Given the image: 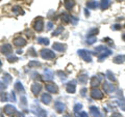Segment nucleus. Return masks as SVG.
I'll list each match as a JSON object with an SVG mask.
<instances>
[{
  "mask_svg": "<svg viewBox=\"0 0 125 117\" xmlns=\"http://www.w3.org/2000/svg\"><path fill=\"white\" fill-rule=\"evenodd\" d=\"M41 57L43 59L50 60V59L55 58V54H54L53 51H51V50H49V49H42L41 50Z\"/></svg>",
  "mask_w": 125,
  "mask_h": 117,
  "instance_id": "nucleus-1",
  "label": "nucleus"
},
{
  "mask_svg": "<svg viewBox=\"0 0 125 117\" xmlns=\"http://www.w3.org/2000/svg\"><path fill=\"white\" fill-rule=\"evenodd\" d=\"M77 54L79 55L84 61H87V62H91L92 61V55H91V53H90L88 50H83V49H81V50H78V52Z\"/></svg>",
  "mask_w": 125,
  "mask_h": 117,
  "instance_id": "nucleus-2",
  "label": "nucleus"
},
{
  "mask_svg": "<svg viewBox=\"0 0 125 117\" xmlns=\"http://www.w3.org/2000/svg\"><path fill=\"white\" fill-rule=\"evenodd\" d=\"M33 28H34L36 31H38V32H41V31L43 30V28H44V21H43L42 17H39V18H37L36 20H34Z\"/></svg>",
  "mask_w": 125,
  "mask_h": 117,
  "instance_id": "nucleus-3",
  "label": "nucleus"
},
{
  "mask_svg": "<svg viewBox=\"0 0 125 117\" xmlns=\"http://www.w3.org/2000/svg\"><path fill=\"white\" fill-rule=\"evenodd\" d=\"M3 112H4V114L9 115V116H11L13 114H16L17 109H16V107L13 106V105H6V106L3 108Z\"/></svg>",
  "mask_w": 125,
  "mask_h": 117,
  "instance_id": "nucleus-4",
  "label": "nucleus"
},
{
  "mask_svg": "<svg viewBox=\"0 0 125 117\" xmlns=\"http://www.w3.org/2000/svg\"><path fill=\"white\" fill-rule=\"evenodd\" d=\"M91 96L94 100H101L103 99V92H101V90L97 88H93L91 90Z\"/></svg>",
  "mask_w": 125,
  "mask_h": 117,
  "instance_id": "nucleus-5",
  "label": "nucleus"
},
{
  "mask_svg": "<svg viewBox=\"0 0 125 117\" xmlns=\"http://www.w3.org/2000/svg\"><path fill=\"white\" fill-rule=\"evenodd\" d=\"M30 89H31V92L33 93V94H39V93L41 92V90H42V85H41V83H38V82H34V83L31 85V87H30Z\"/></svg>",
  "mask_w": 125,
  "mask_h": 117,
  "instance_id": "nucleus-6",
  "label": "nucleus"
},
{
  "mask_svg": "<svg viewBox=\"0 0 125 117\" xmlns=\"http://www.w3.org/2000/svg\"><path fill=\"white\" fill-rule=\"evenodd\" d=\"M54 109L56 110L57 113H62L66 110V106H65V104H62L60 100H56V102L54 103Z\"/></svg>",
  "mask_w": 125,
  "mask_h": 117,
  "instance_id": "nucleus-7",
  "label": "nucleus"
},
{
  "mask_svg": "<svg viewBox=\"0 0 125 117\" xmlns=\"http://www.w3.org/2000/svg\"><path fill=\"white\" fill-rule=\"evenodd\" d=\"M76 81H71L67 84V87H66V90L68 93H75L76 91Z\"/></svg>",
  "mask_w": 125,
  "mask_h": 117,
  "instance_id": "nucleus-8",
  "label": "nucleus"
},
{
  "mask_svg": "<svg viewBox=\"0 0 125 117\" xmlns=\"http://www.w3.org/2000/svg\"><path fill=\"white\" fill-rule=\"evenodd\" d=\"M13 42H14V45L17 46V47H24L26 45V40L25 38H23V37H21V36H18V37L14 38Z\"/></svg>",
  "mask_w": 125,
  "mask_h": 117,
  "instance_id": "nucleus-9",
  "label": "nucleus"
},
{
  "mask_svg": "<svg viewBox=\"0 0 125 117\" xmlns=\"http://www.w3.org/2000/svg\"><path fill=\"white\" fill-rule=\"evenodd\" d=\"M52 48L54 51H58V52H62L67 49V46L65 44H61V42H54L52 45Z\"/></svg>",
  "mask_w": 125,
  "mask_h": 117,
  "instance_id": "nucleus-10",
  "label": "nucleus"
},
{
  "mask_svg": "<svg viewBox=\"0 0 125 117\" xmlns=\"http://www.w3.org/2000/svg\"><path fill=\"white\" fill-rule=\"evenodd\" d=\"M46 90L50 93H57L58 87L54 83H49V84H46Z\"/></svg>",
  "mask_w": 125,
  "mask_h": 117,
  "instance_id": "nucleus-11",
  "label": "nucleus"
},
{
  "mask_svg": "<svg viewBox=\"0 0 125 117\" xmlns=\"http://www.w3.org/2000/svg\"><path fill=\"white\" fill-rule=\"evenodd\" d=\"M0 51L2 52V54H4V55H9V54L11 53V51H13V48H11V46L10 44H4L1 46Z\"/></svg>",
  "mask_w": 125,
  "mask_h": 117,
  "instance_id": "nucleus-12",
  "label": "nucleus"
},
{
  "mask_svg": "<svg viewBox=\"0 0 125 117\" xmlns=\"http://www.w3.org/2000/svg\"><path fill=\"white\" fill-rule=\"evenodd\" d=\"M112 53H113V51H112V50H109V49L104 50V51H102V52H101L99 55H98V60H99V61H103L105 58L108 57Z\"/></svg>",
  "mask_w": 125,
  "mask_h": 117,
  "instance_id": "nucleus-13",
  "label": "nucleus"
},
{
  "mask_svg": "<svg viewBox=\"0 0 125 117\" xmlns=\"http://www.w3.org/2000/svg\"><path fill=\"white\" fill-rule=\"evenodd\" d=\"M103 90L105 92H107V93H112V92H114L116 90V88L113 84L107 83V82H104L103 83Z\"/></svg>",
  "mask_w": 125,
  "mask_h": 117,
  "instance_id": "nucleus-14",
  "label": "nucleus"
},
{
  "mask_svg": "<svg viewBox=\"0 0 125 117\" xmlns=\"http://www.w3.org/2000/svg\"><path fill=\"white\" fill-rule=\"evenodd\" d=\"M32 111L34 114H37L39 117H47V113H46V111L45 110H43L42 108H40V107H36L34 109H32Z\"/></svg>",
  "mask_w": 125,
  "mask_h": 117,
  "instance_id": "nucleus-15",
  "label": "nucleus"
},
{
  "mask_svg": "<svg viewBox=\"0 0 125 117\" xmlns=\"http://www.w3.org/2000/svg\"><path fill=\"white\" fill-rule=\"evenodd\" d=\"M101 80H102V75L94 76V77H92V79H91V85H92L93 87L98 86V85L100 84V81Z\"/></svg>",
  "mask_w": 125,
  "mask_h": 117,
  "instance_id": "nucleus-16",
  "label": "nucleus"
},
{
  "mask_svg": "<svg viewBox=\"0 0 125 117\" xmlns=\"http://www.w3.org/2000/svg\"><path fill=\"white\" fill-rule=\"evenodd\" d=\"M41 100H42L43 104L49 105L50 103H51V100H52V97H51V95H50L49 93H43L42 96H41Z\"/></svg>",
  "mask_w": 125,
  "mask_h": 117,
  "instance_id": "nucleus-17",
  "label": "nucleus"
},
{
  "mask_svg": "<svg viewBox=\"0 0 125 117\" xmlns=\"http://www.w3.org/2000/svg\"><path fill=\"white\" fill-rule=\"evenodd\" d=\"M90 113H91V115L93 117H102V115H101L99 112V109L95 106L90 107Z\"/></svg>",
  "mask_w": 125,
  "mask_h": 117,
  "instance_id": "nucleus-18",
  "label": "nucleus"
},
{
  "mask_svg": "<svg viewBox=\"0 0 125 117\" xmlns=\"http://www.w3.org/2000/svg\"><path fill=\"white\" fill-rule=\"evenodd\" d=\"M74 5H75V0H65L64 1V6L66 9L68 10H71Z\"/></svg>",
  "mask_w": 125,
  "mask_h": 117,
  "instance_id": "nucleus-19",
  "label": "nucleus"
},
{
  "mask_svg": "<svg viewBox=\"0 0 125 117\" xmlns=\"http://www.w3.org/2000/svg\"><path fill=\"white\" fill-rule=\"evenodd\" d=\"M44 75H45L44 79L46 81H51L53 79V73H52V71H50V69H48V68H46L44 71Z\"/></svg>",
  "mask_w": 125,
  "mask_h": 117,
  "instance_id": "nucleus-20",
  "label": "nucleus"
},
{
  "mask_svg": "<svg viewBox=\"0 0 125 117\" xmlns=\"http://www.w3.org/2000/svg\"><path fill=\"white\" fill-rule=\"evenodd\" d=\"M15 90H17L18 92H20V93H24L25 92V89L24 87H23V85L20 81H17L15 83Z\"/></svg>",
  "mask_w": 125,
  "mask_h": 117,
  "instance_id": "nucleus-21",
  "label": "nucleus"
},
{
  "mask_svg": "<svg viewBox=\"0 0 125 117\" xmlns=\"http://www.w3.org/2000/svg\"><path fill=\"white\" fill-rule=\"evenodd\" d=\"M98 6H99V3L97 1H95V0H91V1L87 2V7H88V8H90V9H95Z\"/></svg>",
  "mask_w": 125,
  "mask_h": 117,
  "instance_id": "nucleus-22",
  "label": "nucleus"
},
{
  "mask_svg": "<svg viewBox=\"0 0 125 117\" xmlns=\"http://www.w3.org/2000/svg\"><path fill=\"white\" fill-rule=\"evenodd\" d=\"M113 61H114L115 63H117V64L123 63V62L125 61V55H118V56H116L114 59H113Z\"/></svg>",
  "mask_w": 125,
  "mask_h": 117,
  "instance_id": "nucleus-23",
  "label": "nucleus"
},
{
  "mask_svg": "<svg viewBox=\"0 0 125 117\" xmlns=\"http://www.w3.org/2000/svg\"><path fill=\"white\" fill-rule=\"evenodd\" d=\"M117 104L119 105V107L122 109L123 111H125V99L122 96V99H119V100H117Z\"/></svg>",
  "mask_w": 125,
  "mask_h": 117,
  "instance_id": "nucleus-24",
  "label": "nucleus"
},
{
  "mask_svg": "<svg viewBox=\"0 0 125 117\" xmlns=\"http://www.w3.org/2000/svg\"><path fill=\"white\" fill-rule=\"evenodd\" d=\"M62 20L65 23H69L70 21H71V16H70L69 14H67V13L62 14Z\"/></svg>",
  "mask_w": 125,
  "mask_h": 117,
  "instance_id": "nucleus-25",
  "label": "nucleus"
},
{
  "mask_svg": "<svg viewBox=\"0 0 125 117\" xmlns=\"http://www.w3.org/2000/svg\"><path fill=\"white\" fill-rule=\"evenodd\" d=\"M109 4H111V1H109V0H102L100 3V7L102 9H106L109 6Z\"/></svg>",
  "mask_w": 125,
  "mask_h": 117,
  "instance_id": "nucleus-26",
  "label": "nucleus"
},
{
  "mask_svg": "<svg viewBox=\"0 0 125 117\" xmlns=\"http://www.w3.org/2000/svg\"><path fill=\"white\" fill-rule=\"evenodd\" d=\"M88 79H89V77L87 75H80L78 77V81H79L80 84H85L88 82Z\"/></svg>",
  "mask_w": 125,
  "mask_h": 117,
  "instance_id": "nucleus-27",
  "label": "nucleus"
},
{
  "mask_svg": "<svg viewBox=\"0 0 125 117\" xmlns=\"http://www.w3.org/2000/svg\"><path fill=\"white\" fill-rule=\"evenodd\" d=\"M0 100H1V102H9L10 96L7 95L6 92H1V94H0Z\"/></svg>",
  "mask_w": 125,
  "mask_h": 117,
  "instance_id": "nucleus-28",
  "label": "nucleus"
},
{
  "mask_svg": "<svg viewBox=\"0 0 125 117\" xmlns=\"http://www.w3.org/2000/svg\"><path fill=\"white\" fill-rule=\"evenodd\" d=\"M99 32V29L98 28H93V29H91L88 32V37H91V36H95V34L97 35V33Z\"/></svg>",
  "mask_w": 125,
  "mask_h": 117,
  "instance_id": "nucleus-29",
  "label": "nucleus"
},
{
  "mask_svg": "<svg viewBox=\"0 0 125 117\" xmlns=\"http://www.w3.org/2000/svg\"><path fill=\"white\" fill-rule=\"evenodd\" d=\"M62 30H64V27H62V26H58V27H57V28H56L55 30H54V31H53L52 35H53V36L60 35V34H61V33L62 32Z\"/></svg>",
  "mask_w": 125,
  "mask_h": 117,
  "instance_id": "nucleus-30",
  "label": "nucleus"
},
{
  "mask_svg": "<svg viewBox=\"0 0 125 117\" xmlns=\"http://www.w3.org/2000/svg\"><path fill=\"white\" fill-rule=\"evenodd\" d=\"M38 42L39 44H42V45H49V40L46 37H39L38 38Z\"/></svg>",
  "mask_w": 125,
  "mask_h": 117,
  "instance_id": "nucleus-31",
  "label": "nucleus"
},
{
  "mask_svg": "<svg viewBox=\"0 0 125 117\" xmlns=\"http://www.w3.org/2000/svg\"><path fill=\"white\" fill-rule=\"evenodd\" d=\"M28 66H29V67H38V66H41V63H40L39 61L31 60V61H29Z\"/></svg>",
  "mask_w": 125,
  "mask_h": 117,
  "instance_id": "nucleus-32",
  "label": "nucleus"
},
{
  "mask_svg": "<svg viewBox=\"0 0 125 117\" xmlns=\"http://www.w3.org/2000/svg\"><path fill=\"white\" fill-rule=\"evenodd\" d=\"M81 108H83V105L81 104H76L75 106H74V112H75V114L78 116V114H79V112L80 110H81Z\"/></svg>",
  "mask_w": 125,
  "mask_h": 117,
  "instance_id": "nucleus-33",
  "label": "nucleus"
},
{
  "mask_svg": "<svg viewBox=\"0 0 125 117\" xmlns=\"http://www.w3.org/2000/svg\"><path fill=\"white\" fill-rule=\"evenodd\" d=\"M10 81H11V77L9 75V74H5L4 77H3V82L7 85L9 83H10Z\"/></svg>",
  "mask_w": 125,
  "mask_h": 117,
  "instance_id": "nucleus-34",
  "label": "nucleus"
},
{
  "mask_svg": "<svg viewBox=\"0 0 125 117\" xmlns=\"http://www.w3.org/2000/svg\"><path fill=\"white\" fill-rule=\"evenodd\" d=\"M22 8L20 6H14L13 7V13L15 14V15H19V14H22V10H21Z\"/></svg>",
  "mask_w": 125,
  "mask_h": 117,
  "instance_id": "nucleus-35",
  "label": "nucleus"
},
{
  "mask_svg": "<svg viewBox=\"0 0 125 117\" xmlns=\"http://www.w3.org/2000/svg\"><path fill=\"white\" fill-rule=\"evenodd\" d=\"M106 76H107V78H108V79L111 80V81H115V80H116L114 74H113L111 71H107V72H106Z\"/></svg>",
  "mask_w": 125,
  "mask_h": 117,
  "instance_id": "nucleus-36",
  "label": "nucleus"
},
{
  "mask_svg": "<svg viewBox=\"0 0 125 117\" xmlns=\"http://www.w3.org/2000/svg\"><path fill=\"white\" fill-rule=\"evenodd\" d=\"M97 41V38H96V36H93V37H88L87 38V44H89V45H92V44H94Z\"/></svg>",
  "mask_w": 125,
  "mask_h": 117,
  "instance_id": "nucleus-37",
  "label": "nucleus"
},
{
  "mask_svg": "<svg viewBox=\"0 0 125 117\" xmlns=\"http://www.w3.org/2000/svg\"><path fill=\"white\" fill-rule=\"evenodd\" d=\"M10 102H17V100H16V94L13 91H11L10 94Z\"/></svg>",
  "mask_w": 125,
  "mask_h": 117,
  "instance_id": "nucleus-38",
  "label": "nucleus"
},
{
  "mask_svg": "<svg viewBox=\"0 0 125 117\" xmlns=\"http://www.w3.org/2000/svg\"><path fill=\"white\" fill-rule=\"evenodd\" d=\"M20 105H22V106H26L27 105V102H26V97L23 95V96H21V103H20Z\"/></svg>",
  "mask_w": 125,
  "mask_h": 117,
  "instance_id": "nucleus-39",
  "label": "nucleus"
},
{
  "mask_svg": "<svg viewBox=\"0 0 125 117\" xmlns=\"http://www.w3.org/2000/svg\"><path fill=\"white\" fill-rule=\"evenodd\" d=\"M5 88H6V84L4 83V82H1V81H0V91H3Z\"/></svg>",
  "mask_w": 125,
  "mask_h": 117,
  "instance_id": "nucleus-40",
  "label": "nucleus"
},
{
  "mask_svg": "<svg viewBox=\"0 0 125 117\" xmlns=\"http://www.w3.org/2000/svg\"><path fill=\"white\" fill-rule=\"evenodd\" d=\"M28 54H29V55H31V56H37V53L34 52V49L33 48H30L28 50Z\"/></svg>",
  "mask_w": 125,
  "mask_h": 117,
  "instance_id": "nucleus-41",
  "label": "nucleus"
},
{
  "mask_svg": "<svg viewBox=\"0 0 125 117\" xmlns=\"http://www.w3.org/2000/svg\"><path fill=\"white\" fill-rule=\"evenodd\" d=\"M112 29H113V30H120V29H121V25H119V24L113 25V26H112Z\"/></svg>",
  "mask_w": 125,
  "mask_h": 117,
  "instance_id": "nucleus-42",
  "label": "nucleus"
},
{
  "mask_svg": "<svg viewBox=\"0 0 125 117\" xmlns=\"http://www.w3.org/2000/svg\"><path fill=\"white\" fill-rule=\"evenodd\" d=\"M53 28V23L52 22H48L47 23V30H51Z\"/></svg>",
  "mask_w": 125,
  "mask_h": 117,
  "instance_id": "nucleus-43",
  "label": "nucleus"
},
{
  "mask_svg": "<svg viewBox=\"0 0 125 117\" xmlns=\"http://www.w3.org/2000/svg\"><path fill=\"white\" fill-rule=\"evenodd\" d=\"M57 74H58V75H61L60 77H61V79H62V80H65L66 78H67V76H66V74H65V73H62V72H57Z\"/></svg>",
  "mask_w": 125,
  "mask_h": 117,
  "instance_id": "nucleus-44",
  "label": "nucleus"
},
{
  "mask_svg": "<svg viewBox=\"0 0 125 117\" xmlns=\"http://www.w3.org/2000/svg\"><path fill=\"white\" fill-rule=\"evenodd\" d=\"M7 59H9L10 62H15V61H17V57H15V56H10L9 58H7Z\"/></svg>",
  "mask_w": 125,
  "mask_h": 117,
  "instance_id": "nucleus-45",
  "label": "nucleus"
},
{
  "mask_svg": "<svg viewBox=\"0 0 125 117\" xmlns=\"http://www.w3.org/2000/svg\"><path fill=\"white\" fill-rule=\"evenodd\" d=\"M78 117H89L87 112H80V114H78Z\"/></svg>",
  "mask_w": 125,
  "mask_h": 117,
  "instance_id": "nucleus-46",
  "label": "nucleus"
},
{
  "mask_svg": "<svg viewBox=\"0 0 125 117\" xmlns=\"http://www.w3.org/2000/svg\"><path fill=\"white\" fill-rule=\"evenodd\" d=\"M16 117H25L24 116V114H23V113L22 112H16Z\"/></svg>",
  "mask_w": 125,
  "mask_h": 117,
  "instance_id": "nucleus-47",
  "label": "nucleus"
},
{
  "mask_svg": "<svg viewBox=\"0 0 125 117\" xmlns=\"http://www.w3.org/2000/svg\"><path fill=\"white\" fill-rule=\"evenodd\" d=\"M111 117H123L122 115L120 114V113H113Z\"/></svg>",
  "mask_w": 125,
  "mask_h": 117,
  "instance_id": "nucleus-48",
  "label": "nucleus"
},
{
  "mask_svg": "<svg viewBox=\"0 0 125 117\" xmlns=\"http://www.w3.org/2000/svg\"><path fill=\"white\" fill-rule=\"evenodd\" d=\"M71 20H73V24H76V23H77V19L75 18V17H71Z\"/></svg>",
  "mask_w": 125,
  "mask_h": 117,
  "instance_id": "nucleus-49",
  "label": "nucleus"
},
{
  "mask_svg": "<svg viewBox=\"0 0 125 117\" xmlns=\"http://www.w3.org/2000/svg\"><path fill=\"white\" fill-rule=\"evenodd\" d=\"M85 91H87V89H85V88H83V90H81V95H83V96L85 95Z\"/></svg>",
  "mask_w": 125,
  "mask_h": 117,
  "instance_id": "nucleus-50",
  "label": "nucleus"
},
{
  "mask_svg": "<svg viewBox=\"0 0 125 117\" xmlns=\"http://www.w3.org/2000/svg\"><path fill=\"white\" fill-rule=\"evenodd\" d=\"M84 15H85V16H87V17H89V16H90V13H89V11H88L87 9H85V10H84Z\"/></svg>",
  "mask_w": 125,
  "mask_h": 117,
  "instance_id": "nucleus-51",
  "label": "nucleus"
},
{
  "mask_svg": "<svg viewBox=\"0 0 125 117\" xmlns=\"http://www.w3.org/2000/svg\"><path fill=\"white\" fill-rule=\"evenodd\" d=\"M22 53H23L22 50H17V54H22Z\"/></svg>",
  "mask_w": 125,
  "mask_h": 117,
  "instance_id": "nucleus-52",
  "label": "nucleus"
},
{
  "mask_svg": "<svg viewBox=\"0 0 125 117\" xmlns=\"http://www.w3.org/2000/svg\"><path fill=\"white\" fill-rule=\"evenodd\" d=\"M64 117H72V116H71V115H69V114H67V115H65Z\"/></svg>",
  "mask_w": 125,
  "mask_h": 117,
  "instance_id": "nucleus-53",
  "label": "nucleus"
},
{
  "mask_svg": "<svg viewBox=\"0 0 125 117\" xmlns=\"http://www.w3.org/2000/svg\"><path fill=\"white\" fill-rule=\"evenodd\" d=\"M1 66H2V62L0 61V67H1Z\"/></svg>",
  "mask_w": 125,
  "mask_h": 117,
  "instance_id": "nucleus-54",
  "label": "nucleus"
},
{
  "mask_svg": "<svg viewBox=\"0 0 125 117\" xmlns=\"http://www.w3.org/2000/svg\"><path fill=\"white\" fill-rule=\"evenodd\" d=\"M0 117H2V114H1V111H0Z\"/></svg>",
  "mask_w": 125,
  "mask_h": 117,
  "instance_id": "nucleus-55",
  "label": "nucleus"
},
{
  "mask_svg": "<svg viewBox=\"0 0 125 117\" xmlns=\"http://www.w3.org/2000/svg\"><path fill=\"white\" fill-rule=\"evenodd\" d=\"M123 40L125 41V34H124V35H123Z\"/></svg>",
  "mask_w": 125,
  "mask_h": 117,
  "instance_id": "nucleus-56",
  "label": "nucleus"
}]
</instances>
